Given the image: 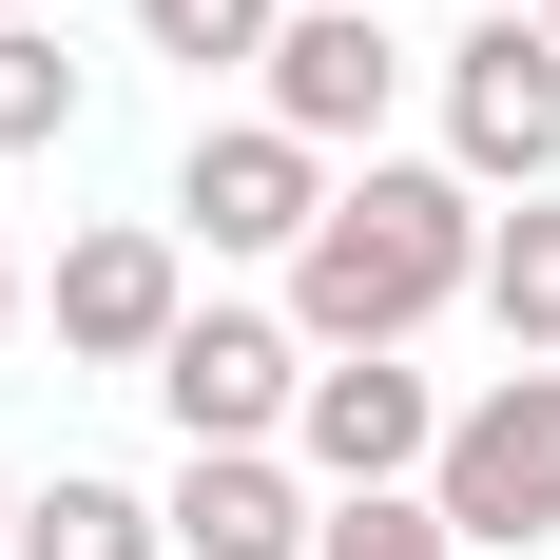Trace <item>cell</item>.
<instances>
[{
  "label": "cell",
  "mask_w": 560,
  "mask_h": 560,
  "mask_svg": "<svg viewBox=\"0 0 560 560\" xmlns=\"http://www.w3.org/2000/svg\"><path fill=\"white\" fill-rule=\"evenodd\" d=\"M464 290H483V194L368 155L329 213H310V252H290V329L310 348H406L425 310H464Z\"/></svg>",
  "instance_id": "1"
},
{
  "label": "cell",
  "mask_w": 560,
  "mask_h": 560,
  "mask_svg": "<svg viewBox=\"0 0 560 560\" xmlns=\"http://www.w3.org/2000/svg\"><path fill=\"white\" fill-rule=\"evenodd\" d=\"M425 503H445V541H560V368H503L464 406Z\"/></svg>",
  "instance_id": "2"
},
{
  "label": "cell",
  "mask_w": 560,
  "mask_h": 560,
  "mask_svg": "<svg viewBox=\"0 0 560 560\" xmlns=\"http://www.w3.org/2000/svg\"><path fill=\"white\" fill-rule=\"evenodd\" d=\"M445 155H464V194H541L560 174V39L541 20L445 39Z\"/></svg>",
  "instance_id": "3"
},
{
  "label": "cell",
  "mask_w": 560,
  "mask_h": 560,
  "mask_svg": "<svg viewBox=\"0 0 560 560\" xmlns=\"http://www.w3.org/2000/svg\"><path fill=\"white\" fill-rule=\"evenodd\" d=\"M155 406H174V445H271L290 406H310V329H271V310H174Z\"/></svg>",
  "instance_id": "4"
},
{
  "label": "cell",
  "mask_w": 560,
  "mask_h": 560,
  "mask_svg": "<svg viewBox=\"0 0 560 560\" xmlns=\"http://www.w3.org/2000/svg\"><path fill=\"white\" fill-rule=\"evenodd\" d=\"M290 445H310V483H406V464H445V406H425V368L406 348H310V406H290Z\"/></svg>",
  "instance_id": "5"
},
{
  "label": "cell",
  "mask_w": 560,
  "mask_h": 560,
  "mask_svg": "<svg viewBox=\"0 0 560 560\" xmlns=\"http://www.w3.org/2000/svg\"><path fill=\"white\" fill-rule=\"evenodd\" d=\"M252 78H271V116L290 136H310V155H348V136H387V0H290V39L252 58Z\"/></svg>",
  "instance_id": "6"
},
{
  "label": "cell",
  "mask_w": 560,
  "mask_h": 560,
  "mask_svg": "<svg viewBox=\"0 0 560 560\" xmlns=\"http://www.w3.org/2000/svg\"><path fill=\"white\" fill-rule=\"evenodd\" d=\"M174 213L213 232V252H310V213H329V155H310L290 116H232V136H194Z\"/></svg>",
  "instance_id": "7"
},
{
  "label": "cell",
  "mask_w": 560,
  "mask_h": 560,
  "mask_svg": "<svg viewBox=\"0 0 560 560\" xmlns=\"http://www.w3.org/2000/svg\"><path fill=\"white\" fill-rule=\"evenodd\" d=\"M174 310H194V290H174V232H78V252H58V348H78V368H155Z\"/></svg>",
  "instance_id": "8"
},
{
  "label": "cell",
  "mask_w": 560,
  "mask_h": 560,
  "mask_svg": "<svg viewBox=\"0 0 560 560\" xmlns=\"http://www.w3.org/2000/svg\"><path fill=\"white\" fill-rule=\"evenodd\" d=\"M155 522H174V560H310V541H329V522H310V483H290L271 445H194Z\"/></svg>",
  "instance_id": "9"
},
{
  "label": "cell",
  "mask_w": 560,
  "mask_h": 560,
  "mask_svg": "<svg viewBox=\"0 0 560 560\" xmlns=\"http://www.w3.org/2000/svg\"><path fill=\"white\" fill-rule=\"evenodd\" d=\"M483 310H503V348H522V368H560V194L483 213Z\"/></svg>",
  "instance_id": "10"
},
{
  "label": "cell",
  "mask_w": 560,
  "mask_h": 560,
  "mask_svg": "<svg viewBox=\"0 0 560 560\" xmlns=\"http://www.w3.org/2000/svg\"><path fill=\"white\" fill-rule=\"evenodd\" d=\"M0 560H174V522L136 503V483H39V503H20V541Z\"/></svg>",
  "instance_id": "11"
},
{
  "label": "cell",
  "mask_w": 560,
  "mask_h": 560,
  "mask_svg": "<svg viewBox=\"0 0 560 560\" xmlns=\"http://www.w3.org/2000/svg\"><path fill=\"white\" fill-rule=\"evenodd\" d=\"M58 136H78V58L39 20H0V155H58Z\"/></svg>",
  "instance_id": "12"
},
{
  "label": "cell",
  "mask_w": 560,
  "mask_h": 560,
  "mask_svg": "<svg viewBox=\"0 0 560 560\" xmlns=\"http://www.w3.org/2000/svg\"><path fill=\"white\" fill-rule=\"evenodd\" d=\"M136 39L194 58V78H232V58H271V39H290V0H136Z\"/></svg>",
  "instance_id": "13"
},
{
  "label": "cell",
  "mask_w": 560,
  "mask_h": 560,
  "mask_svg": "<svg viewBox=\"0 0 560 560\" xmlns=\"http://www.w3.org/2000/svg\"><path fill=\"white\" fill-rule=\"evenodd\" d=\"M310 560H464V541H445V503L368 483V503H329V541H310Z\"/></svg>",
  "instance_id": "14"
},
{
  "label": "cell",
  "mask_w": 560,
  "mask_h": 560,
  "mask_svg": "<svg viewBox=\"0 0 560 560\" xmlns=\"http://www.w3.org/2000/svg\"><path fill=\"white\" fill-rule=\"evenodd\" d=\"M0 329H20V252H0Z\"/></svg>",
  "instance_id": "15"
},
{
  "label": "cell",
  "mask_w": 560,
  "mask_h": 560,
  "mask_svg": "<svg viewBox=\"0 0 560 560\" xmlns=\"http://www.w3.org/2000/svg\"><path fill=\"white\" fill-rule=\"evenodd\" d=\"M0 541H20V483H0Z\"/></svg>",
  "instance_id": "16"
},
{
  "label": "cell",
  "mask_w": 560,
  "mask_h": 560,
  "mask_svg": "<svg viewBox=\"0 0 560 560\" xmlns=\"http://www.w3.org/2000/svg\"><path fill=\"white\" fill-rule=\"evenodd\" d=\"M541 39H560V0H541Z\"/></svg>",
  "instance_id": "17"
},
{
  "label": "cell",
  "mask_w": 560,
  "mask_h": 560,
  "mask_svg": "<svg viewBox=\"0 0 560 560\" xmlns=\"http://www.w3.org/2000/svg\"><path fill=\"white\" fill-rule=\"evenodd\" d=\"M0 20H20V0H0Z\"/></svg>",
  "instance_id": "18"
}]
</instances>
